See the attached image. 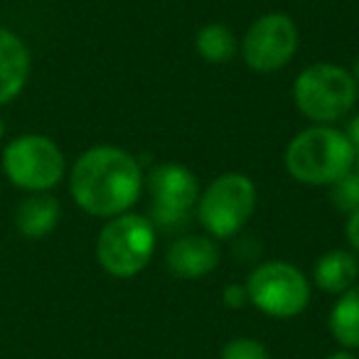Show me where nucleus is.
I'll return each mask as SVG.
<instances>
[{
  "label": "nucleus",
  "mask_w": 359,
  "mask_h": 359,
  "mask_svg": "<svg viewBox=\"0 0 359 359\" xmlns=\"http://www.w3.org/2000/svg\"><path fill=\"white\" fill-rule=\"evenodd\" d=\"M145 190L138 158L116 145H94L76 158L69 172L72 200L91 217L111 219L130 212Z\"/></svg>",
  "instance_id": "obj_1"
},
{
  "label": "nucleus",
  "mask_w": 359,
  "mask_h": 359,
  "mask_svg": "<svg viewBox=\"0 0 359 359\" xmlns=\"http://www.w3.org/2000/svg\"><path fill=\"white\" fill-rule=\"evenodd\" d=\"M354 158L357 153L344 130L313 123L290 138V143L285 145L283 163L290 177L303 185L330 187L339 177L352 172Z\"/></svg>",
  "instance_id": "obj_2"
},
{
  "label": "nucleus",
  "mask_w": 359,
  "mask_h": 359,
  "mask_svg": "<svg viewBox=\"0 0 359 359\" xmlns=\"http://www.w3.org/2000/svg\"><path fill=\"white\" fill-rule=\"evenodd\" d=\"M359 86L352 72L332 62L310 65L295 76L293 101L295 109L313 123L332 126L354 109Z\"/></svg>",
  "instance_id": "obj_3"
},
{
  "label": "nucleus",
  "mask_w": 359,
  "mask_h": 359,
  "mask_svg": "<svg viewBox=\"0 0 359 359\" xmlns=\"http://www.w3.org/2000/svg\"><path fill=\"white\" fill-rule=\"evenodd\" d=\"M256 200L259 192L249 175L224 172L200 192L195 215L212 239H234L254 217Z\"/></svg>",
  "instance_id": "obj_4"
},
{
  "label": "nucleus",
  "mask_w": 359,
  "mask_h": 359,
  "mask_svg": "<svg viewBox=\"0 0 359 359\" xmlns=\"http://www.w3.org/2000/svg\"><path fill=\"white\" fill-rule=\"evenodd\" d=\"M158 244V234L148 217L126 215L111 217L96 239L99 266L114 278H133L150 264Z\"/></svg>",
  "instance_id": "obj_5"
},
{
  "label": "nucleus",
  "mask_w": 359,
  "mask_h": 359,
  "mask_svg": "<svg viewBox=\"0 0 359 359\" xmlns=\"http://www.w3.org/2000/svg\"><path fill=\"white\" fill-rule=\"evenodd\" d=\"M249 303L273 320H293L310 305L313 285L290 261H261L246 278Z\"/></svg>",
  "instance_id": "obj_6"
},
{
  "label": "nucleus",
  "mask_w": 359,
  "mask_h": 359,
  "mask_svg": "<svg viewBox=\"0 0 359 359\" xmlns=\"http://www.w3.org/2000/svg\"><path fill=\"white\" fill-rule=\"evenodd\" d=\"M65 153L42 133H25L3 150V172L13 185L25 192H47L65 177Z\"/></svg>",
  "instance_id": "obj_7"
},
{
  "label": "nucleus",
  "mask_w": 359,
  "mask_h": 359,
  "mask_svg": "<svg viewBox=\"0 0 359 359\" xmlns=\"http://www.w3.org/2000/svg\"><path fill=\"white\" fill-rule=\"evenodd\" d=\"M150 217L155 229H182L200 200V180L182 163H160L145 175Z\"/></svg>",
  "instance_id": "obj_8"
},
{
  "label": "nucleus",
  "mask_w": 359,
  "mask_h": 359,
  "mask_svg": "<svg viewBox=\"0 0 359 359\" xmlns=\"http://www.w3.org/2000/svg\"><path fill=\"white\" fill-rule=\"evenodd\" d=\"M298 25L285 13H266L249 25L241 42L246 67L259 74H273L290 65L298 52Z\"/></svg>",
  "instance_id": "obj_9"
},
{
  "label": "nucleus",
  "mask_w": 359,
  "mask_h": 359,
  "mask_svg": "<svg viewBox=\"0 0 359 359\" xmlns=\"http://www.w3.org/2000/svg\"><path fill=\"white\" fill-rule=\"evenodd\" d=\"M219 244L210 234L180 236L170 244L168 254H165V264H168L170 273L175 278L185 280H197L210 276L219 266Z\"/></svg>",
  "instance_id": "obj_10"
},
{
  "label": "nucleus",
  "mask_w": 359,
  "mask_h": 359,
  "mask_svg": "<svg viewBox=\"0 0 359 359\" xmlns=\"http://www.w3.org/2000/svg\"><path fill=\"white\" fill-rule=\"evenodd\" d=\"M30 50L8 27H0V106L11 104L27 84Z\"/></svg>",
  "instance_id": "obj_11"
},
{
  "label": "nucleus",
  "mask_w": 359,
  "mask_h": 359,
  "mask_svg": "<svg viewBox=\"0 0 359 359\" xmlns=\"http://www.w3.org/2000/svg\"><path fill=\"white\" fill-rule=\"evenodd\" d=\"M313 280L323 293L339 295L359 283V259L354 251L332 249L315 261Z\"/></svg>",
  "instance_id": "obj_12"
},
{
  "label": "nucleus",
  "mask_w": 359,
  "mask_h": 359,
  "mask_svg": "<svg viewBox=\"0 0 359 359\" xmlns=\"http://www.w3.org/2000/svg\"><path fill=\"white\" fill-rule=\"evenodd\" d=\"M62 207L57 197L47 192H32L20 202L15 212V226L25 239H45L60 224Z\"/></svg>",
  "instance_id": "obj_13"
},
{
  "label": "nucleus",
  "mask_w": 359,
  "mask_h": 359,
  "mask_svg": "<svg viewBox=\"0 0 359 359\" xmlns=\"http://www.w3.org/2000/svg\"><path fill=\"white\" fill-rule=\"evenodd\" d=\"M327 327L342 349H359V283L339 293L330 310Z\"/></svg>",
  "instance_id": "obj_14"
},
{
  "label": "nucleus",
  "mask_w": 359,
  "mask_h": 359,
  "mask_svg": "<svg viewBox=\"0 0 359 359\" xmlns=\"http://www.w3.org/2000/svg\"><path fill=\"white\" fill-rule=\"evenodd\" d=\"M195 50L207 65H226L239 52V40H236V35L226 25L210 22V25L197 30Z\"/></svg>",
  "instance_id": "obj_15"
},
{
  "label": "nucleus",
  "mask_w": 359,
  "mask_h": 359,
  "mask_svg": "<svg viewBox=\"0 0 359 359\" xmlns=\"http://www.w3.org/2000/svg\"><path fill=\"white\" fill-rule=\"evenodd\" d=\"M330 200L332 207L342 215H352L359 207V177L354 172H347L337 182L330 185Z\"/></svg>",
  "instance_id": "obj_16"
},
{
  "label": "nucleus",
  "mask_w": 359,
  "mask_h": 359,
  "mask_svg": "<svg viewBox=\"0 0 359 359\" xmlns=\"http://www.w3.org/2000/svg\"><path fill=\"white\" fill-rule=\"evenodd\" d=\"M219 359H271V352L264 342L254 337H231L222 347Z\"/></svg>",
  "instance_id": "obj_17"
},
{
  "label": "nucleus",
  "mask_w": 359,
  "mask_h": 359,
  "mask_svg": "<svg viewBox=\"0 0 359 359\" xmlns=\"http://www.w3.org/2000/svg\"><path fill=\"white\" fill-rule=\"evenodd\" d=\"M222 300H224L226 308L239 310L249 303V295H246V285L244 283H229L224 290H222Z\"/></svg>",
  "instance_id": "obj_18"
},
{
  "label": "nucleus",
  "mask_w": 359,
  "mask_h": 359,
  "mask_svg": "<svg viewBox=\"0 0 359 359\" xmlns=\"http://www.w3.org/2000/svg\"><path fill=\"white\" fill-rule=\"evenodd\" d=\"M344 234H347V241L352 246L354 254H359V207L347 215V224H344Z\"/></svg>",
  "instance_id": "obj_19"
},
{
  "label": "nucleus",
  "mask_w": 359,
  "mask_h": 359,
  "mask_svg": "<svg viewBox=\"0 0 359 359\" xmlns=\"http://www.w3.org/2000/svg\"><path fill=\"white\" fill-rule=\"evenodd\" d=\"M344 135H347L349 143H352L354 153H359V114H354L352 118H349L347 128H344Z\"/></svg>",
  "instance_id": "obj_20"
},
{
  "label": "nucleus",
  "mask_w": 359,
  "mask_h": 359,
  "mask_svg": "<svg viewBox=\"0 0 359 359\" xmlns=\"http://www.w3.org/2000/svg\"><path fill=\"white\" fill-rule=\"evenodd\" d=\"M325 359H357V357H354L349 349H339V352H332L330 357H325Z\"/></svg>",
  "instance_id": "obj_21"
},
{
  "label": "nucleus",
  "mask_w": 359,
  "mask_h": 359,
  "mask_svg": "<svg viewBox=\"0 0 359 359\" xmlns=\"http://www.w3.org/2000/svg\"><path fill=\"white\" fill-rule=\"evenodd\" d=\"M352 76H354V81H357V86H359V57L354 60V67H352Z\"/></svg>",
  "instance_id": "obj_22"
},
{
  "label": "nucleus",
  "mask_w": 359,
  "mask_h": 359,
  "mask_svg": "<svg viewBox=\"0 0 359 359\" xmlns=\"http://www.w3.org/2000/svg\"><path fill=\"white\" fill-rule=\"evenodd\" d=\"M352 172L359 177V153H357V158H354V168H352Z\"/></svg>",
  "instance_id": "obj_23"
},
{
  "label": "nucleus",
  "mask_w": 359,
  "mask_h": 359,
  "mask_svg": "<svg viewBox=\"0 0 359 359\" xmlns=\"http://www.w3.org/2000/svg\"><path fill=\"white\" fill-rule=\"evenodd\" d=\"M0 135H3V123H0Z\"/></svg>",
  "instance_id": "obj_24"
}]
</instances>
